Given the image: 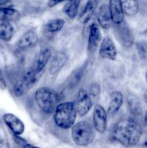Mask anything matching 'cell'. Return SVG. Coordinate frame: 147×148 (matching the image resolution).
<instances>
[{
    "label": "cell",
    "mask_w": 147,
    "mask_h": 148,
    "mask_svg": "<svg viewBox=\"0 0 147 148\" xmlns=\"http://www.w3.org/2000/svg\"><path fill=\"white\" fill-rule=\"evenodd\" d=\"M93 127L99 134H104L108 127V113L99 104L95 105L92 113Z\"/></svg>",
    "instance_id": "6"
},
{
    "label": "cell",
    "mask_w": 147,
    "mask_h": 148,
    "mask_svg": "<svg viewBox=\"0 0 147 148\" xmlns=\"http://www.w3.org/2000/svg\"><path fill=\"white\" fill-rule=\"evenodd\" d=\"M136 50L141 59H147V41L144 40H138L135 44Z\"/></svg>",
    "instance_id": "26"
},
{
    "label": "cell",
    "mask_w": 147,
    "mask_h": 148,
    "mask_svg": "<svg viewBox=\"0 0 147 148\" xmlns=\"http://www.w3.org/2000/svg\"><path fill=\"white\" fill-rule=\"evenodd\" d=\"M71 137L75 144L86 147L95 140V130L93 126L88 121H79L75 123L71 127Z\"/></svg>",
    "instance_id": "4"
},
{
    "label": "cell",
    "mask_w": 147,
    "mask_h": 148,
    "mask_svg": "<svg viewBox=\"0 0 147 148\" xmlns=\"http://www.w3.org/2000/svg\"><path fill=\"white\" fill-rule=\"evenodd\" d=\"M68 60V57L63 52H58L53 56L50 61L49 72L51 75H54L57 74L66 64Z\"/></svg>",
    "instance_id": "17"
},
{
    "label": "cell",
    "mask_w": 147,
    "mask_h": 148,
    "mask_svg": "<svg viewBox=\"0 0 147 148\" xmlns=\"http://www.w3.org/2000/svg\"><path fill=\"white\" fill-rule=\"evenodd\" d=\"M80 1H69L63 7V11L66 16L71 19H74L79 11Z\"/></svg>",
    "instance_id": "23"
},
{
    "label": "cell",
    "mask_w": 147,
    "mask_h": 148,
    "mask_svg": "<svg viewBox=\"0 0 147 148\" xmlns=\"http://www.w3.org/2000/svg\"><path fill=\"white\" fill-rule=\"evenodd\" d=\"M146 82H147V72L146 73Z\"/></svg>",
    "instance_id": "35"
},
{
    "label": "cell",
    "mask_w": 147,
    "mask_h": 148,
    "mask_svg": "<svg viewBox=\"0 0 147 148\" xmlns=\"http://www.w3.org/2000/svg\"><path fill=\"white\" fill-rule=\"evenodd\" d=\"M97 19L99 25L102 28L106 30L110 28L112 22L108 4H102V5L99 6L97 11Z\"/></svg>",
    "instance_id": "16"
},
{
    "label": "cell",
    "mask_w": 147,
    "mask_h": 148,
    "mask_svg": "<svg viewBox=\"0 0 147 148\" xmlns=\"http://www.w3.org/2000/svg\"><path fill=\"white\" fill-rule=\"evenodd\" d=\"M52 56V52L50 48L48 47H43L40 49L36 57L35 61L34 66H33V69L37 72V74L41 72L46 65L50 62Z\"/></svg>",
    "instance_id": "13"
},
{
    "label": "cell",
    "mask_w": 147,
    "mask_h": 148,
    "mask_svg": "<svg viewBox=\"0 0 147 148\" xmlns=\"http://www.w3.org/2000/svg\"><path fill=\"white\" fill-rule=\"evenodd\" d=\"M3 121L14 135L20 136L24 132V124L20 118L13 114L7 113L3 115Z\"/></svg>",
    "instance_id": "11"
},
{
    "label": "cell",
    "mask_w": 147,
    "mask_h": 148,
    "mask_svg": "<svg viewBox=\"0 0 147 148\" xmlns=\"http://www.w3.org/2000/svg\"><path fill=\"white\" fill-rule=\"evenodd\" d=\"M20 19V14L18 10L14 8L0 9V21L9 23L17 22Z\"/></svg>",
    "instance_id": "20"
},
{
    "label": "cell",
    "mask_w": 147,
    "mask_h": 148,
    "mask_svg": "<svg viewBox=\"0 0 147 148\" xmlns=\"http://www.w3.org/2000/svg\"><path fill=\"white\" fill-rule=\"evenodd\" d=\"M88 93H89V97H90L91 100H92L93 105L97 104V102L99 101L101 95L100 85L98 83H93L90 86L89 91Z\"/></svg>",
    "instance_id": "25"
},
{
    "label": "cell",
    "mask_w": 147,
    "mask_h": 148,
    "mask_svg": "<svg viewBox=\"0 0 147 148\" xmlns=\"http://www.w3.org/2000/svg\"><path fill=\"white\" fill-rule=\"evenodd\" d=\"M128 106L130 111L134 116H139L141 114L142 108L141 102L135 95H130L128 97Z\"/></svg>",
    "instance_id": "24"
},
{
    "label": "cell",
    "mask_w": 147,
    "mask_h": 148,
    "mask_svg": "<svg viewBox=\"0 0 147 148\" xmlns=\"http://www.w3.org/2000/svg\"><path fill=\"white\" fill-rule=\"evenodd\" d=\"M30 148H40V147H36V146H33V145H31V146H30Z\"/></svg>",
    "instance_id": "34"
},
{
    "label": "cell",
    "mask_w": 147,
    "mask_h": 148,
    "mask_svg": "<svg viewBox=\"0 0 147 148\" xmlns=\"http://www.w3.org/2000/svg\"><path fill=\"white\" fill-rule=\"evenodd\" d=\"M144 101H145L146 103L147 104V91H146V92H145V93H144Z\"/></svg>",
    "instance_id": "33"
},
{
    "label": "cell",
    "mask_w": 147,
    "mask_h": 148,
    "mask_svg": "<svg viewBox=\"0 0 147 148\" xmlns=\"http://www.w3.org/2000/svg\"><path fill=\"white\" fill-rule=\"evenodd\" d=\"M14 29L11 23L0 21V40L9 42L14 36Z\"/></svg>",
    "instance_id": "18"
},
{
    "label": "cell",
    "mask_w": 147,
    "mask_h": 148,
    "mask_svg": "<svg viewBox=\"0 0 147 148\" xmlns=\"http://www.w3.org/2000/svg\"><path fill=\"white\" fill-rule=\"evenodd\" d=\"M0 148H9L8 143L1 136H0Z\"/></svg>",
    "instance_id": "30"
},
{
    "label": "cell",
    "mask_w": 147,
    "mask_h": 148,
    "mask_svg": "<svg viewBox=\"0 0 147 148\" xmlns=\"http://www.w3.org/2000/svg\"><path fill=\"white\" fill-rule=\"evenodd\" d=\"M97 5V1L94 0L86 1L84 8L79 16V19L84 24H86L90 20L94 12L96 10Z\"/></svg>",
    "instance_id": "19"
},
{
    "label": "cell",
    "mask_w": 147,
    "mask_h": 148,
    "mask_svg": "<svg viewBox=\"0 0 147 148\" xmlns=\"http://www.w3.org/2000/svg\"><path fill=\"white\" fill-rule=\"evenodd\" d=\"M142 134L140 124L132 119L117 122L111 131V139L123 146L131 147L138 144Z\"/></svg>",
    "instance_id": "1"
},
{
    "label": "cell",
    "mask_w": 147,
    "mask_h": 148,
    "mask_svg": "<svg viewBox=\"0 0 147 148\" xmlns=\"http://www.w3.org/2000/svg\"><path fill=\"white\" fill-rule=\"evenodd\" d=\"M77 115L76 103L72 101H66L58 104L54 111L53 119L58 127L68 130L75 124Z\"/></svg>",
    "instance_id": "2"
},
{
    "label": "cell",
    "mask_w": 147,
    "mask_h": 148,
    "mask_svg": "<svg viewBox=\"0 0 147 148\" xmlns=\"http://www.w3.org/2000/svg\"><path fill=\"white\" fill-rule=\"evenodd\" d=\"M37 78V73L33 68L24 72L14 82L13 92L15 97L20 98L26 95L35 85Z\"/></svg>",
    "instance_id": "5"
},
{
    "label": "cell",
    "mask_w": 147,
    "mask_h": 148,
    "mask_svg": "<svg viewBox=\"0 0 147 148\" xmlns=\"http://www.w3.org/2000/svg\"><path fill=\"white\" fill-rule=\"evenodd\" d=\"M92 106H93V103L87 91L83 88L79 90L76 103L78 115L81 117L86 116L90 111Z\"/></svg>",
    "instance_id": "8"
},
{
    "label": "cell",
    "mask_w": 147,
    "mask_h": 148,
    "mask_svg": "<svg viewBox=\"0 0 147 148\" xmlns=\"http://www.w3.org/2000/svg\"><path fill=\"white\" fill-rule=\"evenodd\" d=\"M108 6H109L112 23L117 26L122 24L124 22L125 14L122 10L121 1H117V0L110 1Z\"/></svg>",
    "instance_id": "14"
},
{
    "label": "cell",
    "mask_w": 147,
    "mask_h": 148,
    "mask_svg": "<svg viewBox=\"0 0 147 148\" xmlns=\"http://www.w3.org/2000/svg\"><path fill=\"white\" fill-rule=\"evenodd\" d=\"M14 7L12 1L9 0H0V9H10Z\"/></svg>",
    "instance_id": "28"
},
{
    "label": "cell",
    "mask_w": 147,
    "mask_h": 148,
    "mask_svg": "<svg viewBox=\"0 0 147 148\" xmlns=\"http://www.w3.org/2000/svg\"><path fill=\"white\" fill-rule=\"evenodd\" d=\"M102 41L100 28L99 25L97 23H92L89 27V36L87 42V51L89 54H93L99 47Z\"/></svg>",
    "instance_id": "9"
},
{
    "label": "cell",
    "mask_w": 147,
    "mask_h": 148,
    "mask_svg": "<svg viewBox=\"0 0 147 148\" xmlns=\"http://www.w3.org/2000/svg\"><path fill=\"white\" fill-rule=\"evenodd\" d=\"M39 38L35 30H29L23 33L17 42V46L20 50H27L35 47L38 43Z\"/></svg>",
    "instance_id": "10"
},
{
    "label": "cell",
    "mask_w": 147,
    "mask_h": 148,
    "mask_svg": "<svg viewBox=\"0 0 147 148\" xmlns=\"http://www.w3.org/2000/svg\"><path fill=\"white\" fill-rule=\"evenodd\" d=\"M13 140H14V143L21 148H30L31 146L27 143V140H25L20 136L13 135Z\"/></svg>",
    "instance_id": "27"
},
{
    "label": "cell",
    "mask_w": 147,
    "mask_h": 148,
    "mask_svg": "<svg viewBox=\"0 0 147 148\" xmlns=\"http://www.w3.org/2000/svg\"><path fill=\"white\" fill-rule=\"evenodd\" d=\"M145 145H146V146H147V140H146V143H145Z\"/></svg>",
    "instance_id": "36"
},
{
    "label": "cell",
    "mask_w": 147,
    "mask_h": 148,
    "mask_svg": "<svg viewBox=\"0 0 147 148\" xmlns=\"http://www.w3.org/2000/svg\"><path fill=\"white\" fill-rule=\"evenodd\" d=\"M144 122H145L146 127H147V111L146 112L145 115H144Z\"/></svg>",
    "instance_id": "32"
},
{
    "label": "cell",
    "mask_w": 147,
    "mask_h": 148,
    "mask_svg": "<svg viewBox=\"0 0 147 148\" xmlns=\"http://www.w3.org/2000/svg\"><path fill=\"white\" fill-rule=\"evenodd\" d=\"M115 34L118 40L123 47L130 48L132 46L134 41V36L131 29L126 25L121 24L118 25Z\"/></svg>",
    "instance_id": "12"
},
{
    "label": "cell",
    "mask_w": 147,
    "mask_h": 148,
    "mask_svg": "<svg viewBox=\"0 0 147 148\" xmlns=\"http://www.w3.org/2000/svg\"><path fill=\"white\" fill-rule=\"evenodd\" d=\"M122 10L124 14L128 16H134L138 12L139 4L135 0H125L121 1Z\"/></svg>",
    "instance_id": "21"
},
{
    "label": "cell",
    "mask_w": 147,
    "mask_h": 148,
    "mask_svg": "<svg viewBox=\"0 0 147 148\" xmlns=\"http://www.w3.org/2000/svg\"><path fill=\"white\" fill-rule=\"evenodd\" d=\"M65 25V20L62 18L50 20L46 24L45 28L48 33H56L61 31Z\"/></svg>",
    "instance_id": "22"
},
{
    "label": "cell",
    "mask_w": 147,
    "mask_h": 148,
    "mask_svg": "<svg viewBox=\"0 0 147 148\" xmlns=\"http://www.w3.org/2000/svg\"><path fill=\"white\" fill-rule=\"evenodd\" d=\"M36 104L43 113L51 114L54 113L58 106L59 95L55 90L48 87L38 88L35 92Z\"/></svg>",
    "instance_id": "3"
},
{
    "label": "cell",
    "mask_w": 147,
    "mask_h": 148,
    "mask_svg": "<svg viewBox=\"0 0 147 148\" xmlns=\"http://www.w3.org/2000/svg\"><path fill=\"white\" fill-rule=\"evenodd\" d=\"M63 2L62 1H49L48 2V6L49 7H55V6H56L57 4H60V3Z\"/></svg>",
    "instance_id": "31"
},
{
    "label": "cell",
    "mask_w": 147,
    "mask_h": 148,
    "mask_svg": "<svg viewBox=\"0 0 147 148\" xmlns=\"http://www.w3.org/2000/svg\"><path fill=\"white\" fill-rule=\"evenodd\" d=\"M124 101L123 94L120 91H113L110 95V102L108 108V114L110 116H115L122 107Z\"/></svg>",
    "instance_id": "15"
},
{
    "label": "cell",
    "mask_w": 147,
    "mask_h": 148,
    "mask_svg": "<svg viewBox=\"0 0 147 148\" xmlns=\"http://www.w3.org/2000/svg\"><path fill=\"white\" fill-rule=\"evenodd\" d=\"M6 88H7V83H6L5 79L4 77L2 72L0 69V89L5 90Z\"/></svg>",
    "instance_id": "29"
},
{
    "label": "cell",
    "mask_w": 147,
    "mask_h": 148,
    "mask_svg": "<svg viewBox=\"0 0 147 148\" xmlns=\"http://www.w3.org/2000/svg\"><path fill=\"white\" fill-rule=\"evenodd\" d=\"M99 54L102 59L111 61L116 59L118 51L115 43L110 36H107L102 38L99 47Z\"/></svg>",
    "instance_id": "7"
}]
</instances>
